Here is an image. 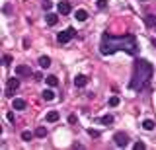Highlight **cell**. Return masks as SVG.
I'll return each instance as SVG.
<instances>
[{
  "instance_id": "obj_1",
  "label": "cell",
  "mask_w": 156,
  "mask_h": 150,
  "mask_svg": "<svg viewBox=\"0 0 156 150\" xmlns=\"http://www.w3.org/2000/svg\"><path fill=\"white\" fill-rule=\"evenodd\" d=\"M117 51H125L127 55L135 57L139 53V43H136V37L131 35V33H125V35H111V33H104L101 35V45H100V53L104 57L113 55Z\"/></svg>"
},
{
  "instance_id": "obj_2",
  "label": "cell",
  "mask_w": 156,
  "mask_h": 150,
  "mask_svg": "<svg viewBox=\"0 0 156 150\" xmlns=\"http://www.w3.org/2000/svg\"><path fill=\"white\" fill-rule=\"evenodd\" d=\"M154 74V68L148 61L144 59H136L133 65V78L129 82V88L135 92H143L150 86V78Z\"/></svg>"
},
{
  "instance_id": "obj_3",
  "label": "cell",
  "mask_w": 156,
  "mask_h": 150,
  "mask_svg": "<svg viewBox=\"0 0 156 150\" xmlns=\"http://www.w3.org/2000/svg\"><path fill=\"white\" fill-rule=\"evenodd\" d=\"M74 35H76L74 27H66L65 31H61V33H58V35H57V41L61 43V45H65V43H68V41H70V39H72V37H74Z\"/></svg>"
},
{
  "instance_id": "obj_4",
  "label": "cell",
  "mask_w": 156,
  "mask_h": 150,
  "mask_svg": "<svg viewBox=\"0 0 156 150\" xmlns=\"http://www.w3.org/2000/svg\"><path fill=\"white\" fill-rule=\"evenodd\" d=\"M113 140H115V144L119 148H125L127 144H129V134H127V133H115L113 134Z\"/></svg>"
},
{
  "instance_id": "obj_5",
  "label": "cell",
  "mask_w": 156,
  "mask_h": 150,
  "mask_svg": "<svg viewBox=\"0 0 156 150\" xmlns=\"http://www.w3.org/2000/svg\"><path fill=\"white\" fill-rule=\"evenodd\" d=\"M57 10H58L61 16H68L70 10H72V6H70V2H66V0H61V2L57 4Z\"/></svg>"
},
{
  "instance_id": "obj_6",
  "label": "cell",
  "mask_w": 156,
  "mask_h": 150,
  "mask_svg": "<svg viewBox=\"0 0 156 150\" xmlns=\"http://www.w3.org/2000/svg\"><path fill=\"white\" fill-rule=\"evenodd\" d=\"M16 74L18 76H31V68L27 65H18L16 66Z\"/></svg>"
},
{
  "instance_id": "obj_7",
  "label": "cell",
  "mask_w": 156,
  "mask_h": 150,
  "mask_svg": "<svg viewBox=\"0 0 156 150\" xmlns=\"http://www.w3.org/2000/svg\"><path fill=\"white\" fill-rule=\"evenodd\" d=\"M86 84H88V78H86L84 74H78L76 78H74V86H76V88H84Z\"/></svg>"
},
{
  "instance_id": "obj_8",
  "label": "cell",
  "mask_w": 156,
  "mask_h": 150,
  "mask_svg": "<svg viewBox=\"0 0 156 150\" xmlns=\"http://www.w3.org/2000/svg\"><path fill=\"white\" fill-rule=\"evenodd\" d=\"M58 117H61V113H58L57 109H51L47 113V121H49V123H55V121H58Z\"/></svg>"
},
{
  "instance_id": "obj_9",
  "label": "cell",
  "mask_w": 156,
  "mask_h": 150,
  "mask_svg": "<svg viewBox=\"0 0 156 150\" xmlns=\"http://www.w3.org/2000/svg\"><path fill=\"white\" fill-rule=\"evenodd\" d=\"M41 98L45 99V101H51V99H55V92H53V90H43L41 92Z\"/></svg>"
},
{
  "instance_id": "obj_10",
  "label": "cell",
  "mask_w": 156,
  "mask_h": 150,
  "mask_svg": "<svg viewBox=\"0 0 156 150\" xmlns=\"http://www.w3.org/2000/svg\"><path fill=\"white\" fill-rule=\"evenodd\" d=\"M45 22H47V26H57L58 16H55V14H47V16H45Z\"/></svg>"
},
{
  "instance_id": "obj_11",
  "label": "cell",
  "mask_w": 156,
  "mask_h": 150,
  "mask_svg": "<svg viewBox=\"0 0 156 150\" xmlns=\"http://www.w3.org/2000/svg\"><path fill=\"white\" fill-rule=\"evenodd\" d=\"M39 66H41V68H49V66H51V59H49V57H39Z\"/></svg>"
},
{
  "instance_id": "obj_12",
  "label": "cell",
  "mask_w": 156,
  "mask_h": 150,
  "mask_svg": "<svg viewBox=\"0 0 156 150\" xmlns=\"http://www.w3.org/2000/svg\"><path fill=\"white\" fill-rule=\"evenodd\" d=\"M143 129H144V131H152V129H154V121H152V119H144V121H143Z\"/></svg>"
},
{
  "instance_id": "obj_13",
  "label": "cell",
  "mask_w": 156,
  "mask_h": 150,
  "mask_svg": "<svg viewBox=\"0 0 156 150\" xmlns=\"http://www.w3.org/2000/svg\"><path fill=\"white\" fill-rule=\"evenodd\" d=\"M74 18H76L78 22H84L86 18H88V12H86V10H76V16H74Z\"/></svg>"
},
{
  "instance_id": "obj_14",
  "label": "cell",
  "mask_w": 156,
  "mask_h": 150,
  "mask_svg": "<svg viewBox=\"0 0 156 150\" xmlns=\"http://www.w3.org/2000/svg\"><path fill=\"white\" fill-rule=\"evenodd\" d=\"M18 86H20V80L18 78H10L8 80V88L10 90H18Z\"/></svg>"
},
{
  "instance_id": "obj_15",
  "label": "cell",
  "mask_w": 156,
  "mask_h": 150,
  "mask_svg": "<svg viewBox=\"0 0 156 150\" xmlns=\"http://www.w3.org/2000/svg\"><path fill=\"white\" fill-rule=\"evenodd\" d=\"M47 84L51 86V88H55V86H58V80H57V76H47Z\"/></svg>"
},
{
  "instance_id": "obj_16",
  "label": "cell",
  "mask_w": 156,
  "mask_h": 150,
  "mask_svg": "<svg viewBox=\"0 0 156 150\" xmlns=\"http://www.w3.org/2000/svg\"><path fill=\"white\" fill-rule=\"evenodd\" d=\"M14 109H26V101L23 99H14Z\"/></svg>"
},
{
  "instance_id": "obj_17",
  "label": "cell",
  "mask_w": 156,
  "mask_h": 150,
  "mask_svg": "<svg viewBox=\"0 0 156 150\" xmlns=\"http://www.w3.org/2000/svg\"><path fill=\"white\" fill-rule=\"evenodd\" d=\"M45 134H47V129H45V127H37V129H35V137L43 138V137H45Z\"/></svg>"
},
{
  "instance_id": "obj_18",
  "label": "cell",
  "mask_w": 156,
  "mask_h": 150,
  "mask_svg": "<svg viewBox=\"0 0 156 150\" xmlns=\"http://www.w3.org/2000/svg\"><path fill=\"white\" fill-rule=\"evenodd\" d=\"M31 138H33V133H31V131H23V133H22V140H26V142H29Z\"/></svg>"
},
{
  "instance_id": "obj_19",
  "label": "cell",
  "mask_w": 156,
  "mask_h": 150,
  "mask_svg": "<svg viewBox=\"0 0 156 150\" xmlns=\"http://www.w3.org/2000/svg\"><path fill=\"white\" fill-rule=\"evenodd\" d=\"M101 123H104V125H111V123H113V117H111V115H104V117H101Z\"/></svg>"
},
{
  "instance_id": "obj_20",
  "label": "cell",
  "mask_w": 156,
  "mask_h": 150,
  "mask_svg": "<svg viewBox=\"0 0 156 150\" xmlns=\"http://www.w3.org/2000/svg\"><path fill=\"white\" fill-rule=\"evenodd\" d=\"M12 61H14V59H12V55H4V57H2V65H4V66H8Z\"/></svg>"
},
{
  "instance_id": "obj_21",
  "label": "cell",
  "mask_w": 156,
  "mask_h": 150,
  "mask_svg": "<svg viewBox=\"0 0 156 150\" xmlns=\"http://www.w3.org/2000/svg\"><path fill=\"white\" fill-rule=\"evenodd\" d=\"M96 6L100 8V10H105V8H107V0H98V2H96Z\"/></svg>"
},
{
  "instance_id": "obj_22",
  "label": "cell",
  "mask_w": 156,
  "mask_h": 150,
  "mask_svg": "<svg viewBox=\"0 0 156 150\" xmlns=\"http://www.w3.org/2000/svg\"><path fill=\"white\" fill-rule=\"evenodd\" d=\"M109 105H111V107H117V105H119V98H117V96H113V98L109 99Z\"/></svg>"
},
{
  "instance_id": "obj_23",
  "label": "cell",
  "mask_w": 156,
  "mask_h": 150,
  "mask_svg": "<svg viewBox=\"0 0 156 150\" xmlns=\"http://www.w3.org/2000/svg\"><path fill=\"white\" fill-rule=\"evenodd\" d=\"M88 134H90L92 138H98V137H100V131H94V129H88Z\"/></svg>"
},
{
  "instance_id": "obj_24",
  "label": "cell",
  "mask_w": 156,
  "mask_h": 150,
  "mask_svg": "<svg viewBox=\"0 0 156 150\" xmlns=\"http://www.w3.org/2000/svg\"><path fill=\"white\" fill-rule=\"evenodd\" d=\"M51 8H53V2H51V0H45V2H43V10H51Z\"/></svg>"
},
{
  "instance_id": "obj_25",
  "label": "cell",
  "mask_w": 156,
  "mask_h": 150,
  "mask_svg": "<svg viewBox=\"0 0 156 150\" xmlns=\"http://www.w3.org/2000/svg\"><path fill=\"white\" fill-rule=\"evenodd\" d=\"M133 148H135V150H144L146 146H144V142H135V144H133Z\"/></svg>"
},
{
  "instance_id": "obj_26",
  "label": "cell",
  "mask_w": 156,
  "mask_h": 150,
  "mask_svg": "<svg viewBox=\"0 0 156 150\" xmlns=\"http://www.w3.org/2000/svg\"><path fill=\"white\" fill-rule=\"evenodd\" d=\"M144 22H146V26H154V23H156L152 16H146V18H144Z\"/></svg>"
},
{
  "instance_id": "obj_27",
  "label": "cell",
  "mask_w": 156,
  "mask_h": 150,
  "mask_svg": "<svg viewBox=\"0 0 156 150\" xmlns=\"http://www.w3.org/2000/svg\"><path fill=\"white\" fill-rule=\"evenodd\" d=\"M41 78H43V74H41V72H35V74H33V80H37V82H39Z\"/></svg>"
},
{
  "instance_id": "obj_28",
  "label": "cell",
  "mask_w": 156,
  "mask_h": 150,
  "mask_svg": "<svg viewBox=\"0 0 156 150\" xmlns=\"http://www.w3.org/2000/svg\"><path fill=\"white\" fill-rule=\"evenodd\" d=\"M8 121H10V123H16V117H14V113H8Z\"/></svg>"
},
{
  "instance_id": "obj_29",
  "label": "cell",
  "mask_w": 156,
  "mask_h": 150,
  "mask_svg": "<svg viewBox=\"0 0 156 150\" xmlns=\"http://www.w3.org/2000/svg\"><path fill=\"white\" fill-rule=\"evenodd\" d=\"M68 123H76V115H70V117H68Z\"/></svg>"
},
{
  "instance_id": "obj_30",
  "label": "cell",
  "mask_w": 156,
  "mask_h": 150,
  "mask_svg": "<svg viewBox=\"0 0 156 150\" xmlns=\"http://www.w3.org/2000/svg\"><path fill=\"white\" fill-rule=\"evenodd\" d=\"M23 49H29V39H23Z\"/></svg>"
},
{
  "instance_id": "obj_31",
  "label": "cell",
  "mask_w": 156,
  "mask_h": 150,
  "mask_svg": "<svg viewBox=\"0 0 156 150\" xmlns=\"http://www.w3.org/2000/svg\"><path fill=\"white\" fill-rule=\"evenodd\" d=\"M152 47H156V41H154V39H152Z\"/></svg>"
},
{
  "instance_id": "obj_32",
  "label": "cell",
  "mask_w": 156,
  "mask_h": 150,
  "mask_svg": "<svg viewBox=\"0 0 156 150\" xmlns=\"http://www.w3.org/2000/svg\"><path fill=\"white\" fill-rule=\"evenodd\" d=\"M154 31H156V23H154Z\"/></svg>"
}]
</instances>
